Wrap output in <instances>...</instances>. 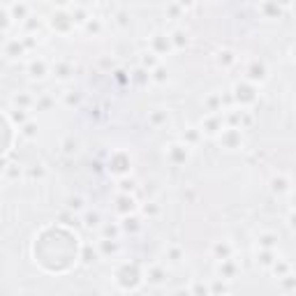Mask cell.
<instances>
[{"label":"cell","mask_w":296,"mask_h":296,"mask_svg":"<svg viewBox=\"0 0 296 296\" xmlns=\"http://www.w3.org/2000/svg\"><path fill=\"white\" fill-rule=\"evenodd\" d=\"M164 155H167V160L171 162L174 167H181V164H185V162L190 160V148L181 142H174L164 148Z\"/></svg>","instance_id":"1"},{"label":"cell","mask_w":296,"mask_h":296,"mask_svg":"<svg viewBox=\"0 0 296 296\" xmlns=\"http://www.w3.org/2000/svg\"><path fill=\"white\" fill-rule=\"evenodd\" d=\"M241 107H250V104H255L257 102V90L255 86H250L248 81H243V83H236L234 86V95H231Z\"/></svg>","instance_id":"2"},{"label":"cell","mask_w":296,"mask_h":296,"mask_svg":"<svg viewBox=\"0 0 296 296\" xmlns=\"http://www.w3.org/2000/svg\"><path fill=\"white\" fill-rule=\"evenodd\" d=\"M150 51H153L157 58H162V56L171 54L174 49H171V42H169V35L167 33H155L153 37H150Z\"/></svg>","instance_id":"3"},{"label":"cell","mask_w":296,"mask_h":296,"mask_svg":"<svg viewBox=\"0 0 296 296\" xmlns=\"http://www.w3.org/2000/svg\"><path fill=\"white\" fill-rule=\"evenodd\" d=\"M220 144H222V148H229V150H234V148H241V144H243L241 130H238V128H227V130H222Z\"/></svg>","instance_id":"4"},{"label":"cell","mask_w":296,"mask_h":296,"mask_svg":"<svg viewBox=\"0 0 296 296\" xmlns=\"http://www.w3.org/2000/svg\"><path fill=\"white\" fill-rule=\"evenodd\" d=\"M220 130H222V116L220 114H209L202 121V132L204 135L216 137V135H220Z\"/></svg>","instance_id":"5"},{"label":"cell","mask_w":296,"mask_h":296,"mask_svg":"<svg viewBox=\"0 0 296 296\" xmlns=\"http://www.w3.org/2000/svg\"><path fill=\"white\" fill-rule=\"evenodd\" d=\"M139 209V204H137V199L132 195H121L118 199H116V211L121 213V216H132L135 211Z\"/></svg>","instance_id":"6"},{"label":"cell","mask_w":296,"mask_h":296,"mask_svg":"<svg viewBox=\"0 0 296 296\" xmlns=\"http://www.w3.org/2000/svg\"><path fill=\"white\" fill-rule=\"evenodd\" d=\"M146 280L155 287H160V285L167 283V271L162 269L160 264H153V266H148L146 269Z\"/></svg>","instance_id":"7"},{"label":"cell","mask_w":296,"mask_h":296,"mask_svg":"<svg viewBox=\"0 0 296 296\" xmlns=\"http://www.w3.org/2000/svg\"><path fill=\"white\" fill-rule=\"evenodd\" d=\"M7 14H9V19L12 21H23L30 16V5H26V2H12V5L7 7Z\"/></svg>","instance_id":"8"},{"label":"cell","mask_w":296,"mask_h":296,"mask_svg":"<svg viewBox=\"0 0 296 296\" xmlns=\"http://www.w3.org/2000/svg\"><path fill=\"white\" fill-rule=\"evenodd\" d=\"M266 76H269V72H266V68H264V63H250L248 68V81H252V83H264L266 81Z\"/></svg>","instance_id":"9"},{"label":"cell","mask_w":296,"mask_h":296,"mask_svg":"<svg viewBox=\"0 0 296 296\" xmlns=\"http://www.w3.org/2000/svg\"><path fill=\"white\" fill-rule=\"evenodd\" d=\"M213 257H216L218 262L231 259V257H234V245L229 241H218L216 245H213Z\"/></svg>","instance_id":"10"},{"label":"cell","mask_w":296,"mask_h":296,"mask_svg":"<svg viewBox=\"0 0 296 296\" xmlns=\"http://www.w3.org/2000/svg\"><path fill=\"white\" fill-rule=\"evenodd\" d=\"M169 42H171V49H185L190 44V35L183 30V28H176V30H171L169 33Z\"/></svg>","instance_id":"11"},{"label":"cell","mask_w":296,"mask_h":296,"mask_svg":"<svg viewBox=\"0 0 296 296\" xmlns=\"http://www.w3.org/2000/svg\"><path fill=\"white\" fill-rule=\"evenodd\" d=\"M28 74H30V79H44V76L49 74L47 61H42V58L30 61V63H28Z\"/></svg>","instance_id":"12"},{"label":"cell","mask_w":296,"mask_h":296,"mask_svg":"<svg viewBox=\"0 0 296 296\" xmlns=\"http://www.w3.org/2000/svg\"><path fill=\"white\" fill-rule=\"evenodd\" d=\"M271 190H273L276 195H287L292 190V181L285 174H278V176H273V181H271Z\"/></svg>","instance_id":"13"},{"label":"cell","mask_w":296,"mask_h":296,"mask_svg":"<svg viewBox=\"0 0 296 296\" xmlns=\"http://www.w3.org/2000/svg\"><path fill=\"white\" fill-rule=\"evenodd\" d=\"M95 250H97V255H102V257H114V255H118V243L109 241V238H100Z\"/></svg>","instance_id":"14"},{"label":"cell","mask_w":296,"mask_h":296,"mask_svg":"<svg viewBox=\"0 0 296 296\" xmlns=\"http://www.w3.org/2000/svg\"><path fill=\"white\" fill-rule=\"evenodd\" d=\"M148 123H150L153 128L167 125L169 123V111H164V109H153V111H148Z\"/></svg>","instance_id":"15"},{"label":"cell","mask_w":296,"mask_h":296,"mask_svg":"<svg viewBox=\"0 0 296 296\" xmlns=\"http://www.w3.org/2000/svg\"><path fill=\"white\" fill-rule=\"evenodd\" d=\"M54 74H56V76H58L61 81L72 79V74H74L72 63H68V61H58V63L54 65Z\"/></svg>","instance_id":"16"},{"label":"cell","mask_w":296,"mask_h":296,"mask_svg":"<svg viewBox=\"0 0 296 296\" xmlns=\"http://www.w3.org/2000/svg\"><path fill=\"white\" fill-rule=\"evenodd\" d=\"M199 139H202V130H197V128H188L181 135V144H185L188 148L197 146V144H199Z\"/></svg>","instance_id":"17"},{"label":"cell","mask_w":296,"mask_h":296,"mask_svg":"<svg viewBox=\"0 0 296 296\" xmlns=\"http://www.w3.org/2000/svg\"><path fill=\"white\" fill-rule=\"evenodd\" d=\"M26 54V47H23V40H9L5 44V56H9V58H16V56H23Z\"/></svg>","instance_id":"18"},{"label":"cell","mask_w":296,"mask_h":296,"mask_svg":"<svg viewBox=\"0 0 296 296\" xmlns=\"http://www.w3.org/2000/svg\"><path fill=\"white\" fill-rule=\"evenodd\" d=\"M218 276H222L220 280H231L236 276V264L231 259H224V262L218 264Z\"/></svg>","instance_id":"19"},{"label":"cell","mask_w":296,"mask_h":296,"mask_svg":"<svg viewBox=\"0 0 296 296\" xmlns=\"http://www.w3.org/2000/svg\"><path fill=\"white\" fill-rule=\"evenodd\" d=\"M257 245H259V250H276L278 236L271 234V231H266V234H259V236H257Z\"/></svg>","instance_id":"20"},{"label":"cell","mask_w":296,"mask_h":296,"mask_svg":"<svg viewBox=\"0 0 296 296\" xmlns=\"http://www.w3.org/2000/svg\"><path fill=\"white\" fill-rule=\"evenodd\" d=\"M276 252H273V250H259V252H257V264H259V266H264V269H271V266H273V264H276Z\"/></svg>","instance_id":"21"},{"label":"cell","mask_w":296,"mask_h":296,"mask_svg":"<svg viewBox=\"0 0 296 296\" xmlns=\"http://www.w3.org/2000/svg\"><path fill=\"white\" fill-rule=\"evenodd\" d=\"M12 104H14V109H23V111H28L35 102H33V97H30L28 93H16L12 97Z\"/></svg>","instance_id":"22"},{"label":"cell","mask_w":296,"mask_h":296,"mask_svg":"<svg viewBox=\"0 0 296 296\" xmlns=\"http://www.w3.org/2000/svg\"><path fill=\"white\" fill-rule=\"evenodd\" d=\"M139 61H142V70H146V72H150V70H155L160 65V58H157L153 51H144Z\"/></svg>","instance_id":"23"},{"label":"cell","mask_w":296,"mask_h":296,"mask_svg":"<svg viewBox=\"0 0 296 296\" xmlns=\"http://www.w3.org/2000/svg\"><path fill=\"white\" fill-rule=\"evenodd\" d=\"M142 229V222H139V218L135 216H128L123 218V224H121V231H128V234H137Z\"/></svg>","instance_id":"24"},{"label":"cell","mask_w":296,"mask_h":296,"mask_svg":"<svg viewBox=\"0 0 296 296\" xmlns=\"http://www.w3.org/2000/svg\"><path fill=\"white\" fill-rule=\"evenodd\" d=\"M209 290H211V296H227L229 294L227 283H224V280H220V278H216V280L209 285Z\"/></svg>","instance_id":"25"},{"label":"cell","mask_w":296,"mask_h":296,"mask_svg":"<svg viewBox=\"0 0 296 296\" xmlns=\"http://www.w3.org/2000/svg\"><path fill=\"white\" fill-rule=\"evenodd\" d=\"M19 132H21L23 139H37V123L28 121L26 125H21V128H19Z\"/></svg>","instance_id":"26"},{"label":"cell","mask_w":296,"mask_h":296,"mask_svg":"<svg viewBox=\"0 0 296 296\" xmlns=\"http://www.w3.org/2000/svg\"><path fill=\"white\" fill-rule=\"evenodd\" d=\"M118 236H121V224H104V227H102V238L116 241Z\"/></svg>","instance_id":"27"},{"label":"cell","mask_w":296,"mask_h":296,"mask_svg":"<svg viewBox=\"0 0 296 296\" xmlns=\"http://www.w3.org/2000/svg\"><path fill=\"white\" fill-rule=\"evenodd\" d=\"M9 118H12V123L14 125H19V128L30 121V118H28V111H23V109H14L12 114H9Z\"/></svg>","instance_id":"28"},{"label":"cell","mask_w":296,"mask_h":296,"mask_svg":"<svg viewBox=\"0 0 296 296\" xmlns=\"http://www.w3.org/2000/svg\"><path fill=\"white\" fill-rule=\"evenodd\" d=\"M83 28H86L88 33L100 35V33H102V28H104V23H102L100 19H93V16H88V21H86V23H83Z\"/></svg>","instance_id":"29"},{"label":"cell","mask_w":296,"mask_h":296,"mask_svg":"<svg viewBox=\"0 0 296 296\" xmlns=\"http://www.w3.org/2000/svg\"><path fill=\"white\" fill-rule=\"evenodd\" d=\"M148 76H150V81H155V83H164V81H167V70L162 68V65H157L155 70L148 72Z\"/></svg>","instance_id":"30"},{"label":"cell","mask_w":296,"mask_h":296,"mask_svg":"<svg viewBox=\"0 0 296 296\" xmlns=\"http://www.w3.org/2000/svg\"><path fill=\"white\" fill-rule=\"evenodd\" d=\"M100 220H102V218H100V213H97V211H93V213L88 211L86 218H83V224H86L88 229H95V227H100V224H102Z\"/></svg>","instance_id":"31"},{"label":"cell","mask_w":296,"mask_h":296,"mask_svg":"<svg viewBox=\"0 0 296 296\" xmlns=\"http://www.w3.org/2000/svg\"><path fill=\"white\" fill-rule=\"evenodd\" d=\"M206 107H209L211 114H218V111H222V95H211L209 100H206Z\"/></svg>","instance_id":"32"},{"label":"cell","mask_w":296,"mask_h":296,"mask_svg":"<svg viewBox=\"0 0 296 296\" xmlns=\"http://www.w3.org/2000/svg\"><path fill=\"white\" fill-rule=\"evenodd\" d=\"M271 271L276 273L278 278H285V276H290V264L287 262H280V259H276V264L271 266Z\"/></svg>","instance_id":"33"},{"label":"cell","mask_w":296,"mask_h":296,"mask_svg":"<svg viewBox=\"0 0 296 296\" xmlns=\"http://www.w3.org/2000/svg\"><path fill=\"white\" fill-rule=\"evenodd\" d=\"M218 63H220L222 68H229V65H234V63H236L234 51H220V54H218Z\"/></svg>","instance_id":"34"},{"label":"cell","mask_w":296,"mask_h":296,"mask_svg":"<svg viewBox=\"0 0 296 296\" xmlns=\"http://www.w3.org/2000/svg\"><path fill=\"white\" fill-rule=\"evenodd\" d=\"M23 26H26L28 33H37V30L42 28V21H40V16H33V14H30V16L23 21Z\"/></svg>","instance_id":"35"},{"label":"cell","mask_w":296,"mask_h":296,"mask_svg":"<svg viewBox=\"0 0 296 296\" xmlns=\"http://www.w3.org/2000/svg\"><path fill=\"white\" fill-rule=\"evenodd\" d=\"M135 185H137V183L132 181V178H121L118 190H121V195H132V192H135Z\"/></svg>","instance_id":"36"},{"label":"cell","mask_w":296,"mask_h":296,"mask_svg":"<svg viewBox=\"0 0 296 296\" xmlns=\"http://www.w3.org/2000/svg\"><path fill=\"white\" fill-rule=\"evenodd\" d=\"M190 294H192V296H211V290H209V285L195 283L192 287H190Z\"/></svg>","instance_id":"37"},{"label":"cell","mask_w":296,"mask_h":296,"mask_svg":"<svg viewBox=\"0 0 296 296\" xmlns=\"http://www.w3.org/2000/svg\"><path fill=\"white\" fill-rule=\"evenodd\" d=\"M51 104H54V97H51V95H44V97H40V100L35 102V109H37V111H49Z\"/></svg>","instance_id":"38"},{"label":"cell","mask_w":296,"mask_h":296,"mask_svg":"<svg viewBox=\"0 0 296 296\" xmlns=\"http://www.w3.org/2000/svg\"><path fill=\"white\" fill-rule=\"evenodd\" d=\"M167 257H169V259H171L174 264H178V262L183 259V250L178 248V245H169V248H167Z\"/></svg>","instance_id":"39"},{"label":"cell","mask_w":296,"mask_h":296,"mask_svg":"<svg viewBox=\"0 0 296 296\" xmlns=\"http://www.w3.org/2000/svg\"><path fill=\"white\" fill-rule=\"evenodd\" d=\"M63 153L65 155L76 153V142H74V137H65V139H63Z\"/></svg>","instance_id":"40"},{"label":"cell","mask_w":296,"mask_h":296,"mask_svg":"<svg viewBox=\"0 0 296 296\" xmlns=\"http://www.w3.org/2000/svg\"><path fill=\"white\" fill-rule=\"evenodd\" d=\"M97 259V250L93 245H83V264H93Z\"/></svg>","instance_id":"41"},{"label":"cell","mask_w":296,"mask_h":296,"mask_svg":"<svg viewBox=\"0 0 296 296\" xmlns=\"http://www.w3.org/2000/svg\"><path fill=\"white\" fill-rule=\"evenodd\" d=\"M142 211H144V216H148V218H155L157 216V213H160V206H157V204L155 202H146L142 206Z\"/></svg>","instance_id":"42"},{"label":"cell","mask_w":296,"mask_h":296,"mask_svg":"<svg viewBox=\"0 0 296 296\" xmlns=\"http://www.w3.org/2000/svg\"><path fill=\"white\" fill-rule=\"evenodd\" d=\"M12 19H9V14H7V7H0V33H5L7 28H9Z\"/></svg>","instance_id":"43"},{"label":"cell","mask_w":296,"mask_h":296,"mask_svg":"<svg viewBox=\"0 0 296 296\" xmlns=\"http://www.w3.org/2000/svg\"><path fill=\"white\" fill-rule=\"evenodd\" d=\"M68 209L74 211V213L81 211V209H83V199H81V197H70V199H68Z\"/></svg>","instance_id":"44"},{"label":"cell","mask_w":296,"mask_h":296,"mask_svg":"<svg viewBox=\"0 0 296 296\" xmlns=\"http://www.w3.org/2000/svg\"><path fill=\"white\" fill-rule=\"evenodd\" d=\"M5 176H7V178H19V176H21V167H19V164H7V167H5Z\"/></svg>","instance_id":"45"},{"label":"cell","mask_w":296,"mask_h":296,"mask_svg":"<svg viewBox=\"0 0 296 296\" xmlns=\"http://www.w3.org/2000/svg\"><path fill=\"white\" fill-rule=\"evenodd\" d=\"M28 176H30V178H42V176H44V167H42V164H35V167L28 171Z\"/></svg>","instance_id":"46"},{"label":"cell","mask_w":296,"mask_h":296,"mask_svg":"<svg viewBox=\"0 0 296 296\" xmlns=\"http://www.w3.org/2000/svg\"><path fill=\"white\" fill-rule=\"evenodd\" d=\"M116 21H118V26H121V28H128V14L123 12V9L116 14Z\"/></svg>","instance_id":"47"},{"label":"cell","mask_w":296,"mask_h":296,"mask_svg":"<svg viewBox=\"0 0 296 296\" xmlns=\"http://www.w3.org/2000/svg\"><path fill=\"white\" fill-rule=\"evenodd\" d=\"M65 102H68L70 107H72V104H74V107H76V104H79V97H76V95H72V93H68V97H65Z\"/></svg>","instance_id":"48"},{"label":"cell","mask_w":296,"mask_h":296,"mask_svg":"<svg viewBox=\"0 0 296 296\" xmlns=\"http://www.w3.org/2000/svg\"><path fill=\"white\" fill-rule=\"evenodd\" d=\"M174 296H192V294H190V290H178L174 292Z\"/></svg>","instance_id":"49"},{"label":"cell","mask_w":296,"mask_h":296,"mask_svg":"<svg viewBox=\"0 0 296 296\" xmlns=\"http://www.w3.org/2000/svg\"><path fill=\"white\" fill-rule=\"evenodd\" d=\"M285 296H294V294H285Z\"/></svg>","instance_id":"50"},{"label":"cell","mask_w":296,"mask_h":296,"mask_svg":"<svg viewBox=\"0 0 296 296\" xmlns=\"http://www.w3.org/2000/svg\"><path fill=\"white\" fill-rule=\"evenodd\" d=\"M114 296H121V294H114Z\"/></svg>","instance_id":"51"}]
</instances>
